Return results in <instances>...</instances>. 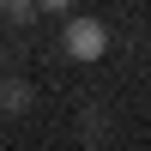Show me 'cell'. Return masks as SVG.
<instances>
[{
    "mask_svg": "<svg viewBox=\"0 0 151 151\" xmlns=\"http://www.w3.org/2000/svg\"><path fill=\"white\" fill-rule=\"evenodd\" d=\"M60 42H67V55H79V60H97L109 48V30L97 18H67V36H60Z\"/></svg>",
    "mask_w": 151,
    "mask_h": 151,
    "instance_id": "6da1fadb",
    "label": "cell"
},
{
    "mask_svg": "<svg viewBox=\"0 0 151 151\" xmlns=\"http://www.w3.org/2000/svg\"><path fill=\"white\" fill-rule=\"evenodd\" d=\"M0 109H6V115H24V109H30V85L24 79H0Z\"/></svg>",
    "mask_w": 151,
    "mask_h": 151,
    "instance_id": "7a4b0ae2",
    "label": "cell"
},
{
    "mask_svg": "<svg viewBox=\"0 0 151 151\" xmlns=\"http://www.w3.org/2000/svg\"><path fill=\"white\" fill-rule=\"evenodd\" d=\"M0 12H6V24H24L36 12V0H0Z\"/></svg>",
    "mask_w": 151,
    "mask_h": 151,
    "instance_id": "3957f363",
    "label": "cell"
},
{
    "mask_svg": "<svg viewBox=\"0 0 151 151\" xmlns=\"http://www.w3.org/2000/svg\"><path fill=\"white\" fill-rule=\"evenodd\" d=\"M109 133V121H103V109H85V139H103Z\"/></svg>",
    "mask_w": 151,
    "mask_h": 151,
    "instance_id": "277c9868",
    "label": "cell"
},
{
    "mask_svg": "<svg viewBox=\"0 0 151 151\" xmlns=\"http://www.w3.org/2000/svg\"><path fill=\"white\" fill-rule=\"evenodd\" d=\"M36 6H48V12H67V6H73V0H36Z\"/></svg>",
    "mask_w": 151,
    "mask_h": 151,
    "instance_id": "5b68a950",
    "label": "cell"
}]
</instances>
